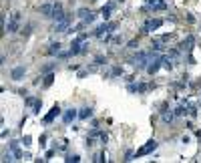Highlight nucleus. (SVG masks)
Returning <instances> with one entry per match:
<instances>
[{
    "label": "nucleus",
    "mask_w": 201,
    "mask_h": 163,
    "mask_svg": "<svg viewBox=\"0 0 201 163\" xmlns=\"http://www.w3.org/2000/svg\"><path fill=\"white\" fill-rule=\"evenodd\" d=\"M157 141L155 139H151V141H147V145H143V147L139 149V151H137V157H143V155H149V153H153L157 149Z\"/></svg>",
    "instance_id": "f257e3e1"
},
{
    "label": "nucleus",
    "mask_w": 201,
    "mask_h": 163,
    "mask_svg": "<svg viewBox=\"0 0 201 163\" xmlns=\"http://www.w3.org/2000/svg\"><path fill=\"white\" fill-rule=\"evenodd\" d=\"M161 24H163L161 18H151V20H147V22L143 24V32H153V30H157Z\"/></svg>",
    "instance_id": "f03ea898"
},
{
    "label": "nucleus",
    "mask_w": 201,
    "mask_h": 163,
    "mask_svg": "<svg viewBox=\"0 0 201 163\" xmlns=\"http://www.w3.org/2000/svg\"><path fill=\"white\" fill-rule=\"evenodd\" d=\"M18 26H20V14H18V12H14V14L10 16V20H8L6 30L8 32H16V30H18Z\"/></svg>",
    "instance_id": "7ed1b4c3"
},
{
    "label": "nucleus",
    "mask_w": 201,
    "mask_h": 163,
    "mask_svg": "<svg viewBox=\"0 0 201 163\" xmlns=\"http://www.w3.org/2000/svg\"><path fill=\"white\" fill-rule=\"evenodd\" d=\"M65 16H66V14L62 12V4H61V2H54V8H53V18L58 22V20H62Z\"/></svg>",
    "instance_id": "20e7f679"
},
{
    "label": "nucleus",
    "mask_w": 201,
    "mask_h": 163,
    "mask_svg": "<svg viewBox=\"0 0 201 163\" xmlns=\"http://www.w3.org/2000/svg\"><path fill=\"white\" fill-rule=\"evenodd\" d=\"M58 115H61V107H58V105H54L53 109L48 111V115H46V117H44V123H53L54 119L58 117Z\"/></svg>",
    "instance_id": "39448f33"
},
{
    "label": "nucleus",
    "mask_w": 201,
    "mask_h": 163,
    "mask_svg": "<svg viewBox=\"0 0 201 163\" xmlns=\"http://www.w3.org/2000/svg\"><path fill=\"white\" fill-rule=\"evenodd\" d=\"M68 24H71V16H65V18H62V20H58V22H57V26H54V30H57V32H65L66 30V28H68Z\"/></svg>",
    "instance_id": "423d86ee"
},
{
    "label": "nucleus",
    "mask_w": 201,
    "mask_h": 163,
    "mask_svg": "<svg viewBox=\"0 0 201 163\" xmlns=\"http://www.w3.org/2000/svg\"><path fill=\"white\" fill-rule=\"evenodd\" d=\"M79 16L83 18V22H87V24L95 20V14H93L91 10H87V8H80V10H79Z\"/></svg>",
    "instance_id": "0eeeda50"
},
{
    "label": "nucleus",
    "mask_w": 201,
    "mask_h": 163,
    "mask_svg": "<svg viewBox=\"0 0 201 163\" xmlns=\"http://www.w3.org/2000/svg\"><path fill=\"white\" fill-rule=\"evenodd\" d=\"M24 72H26V68H24V67H16V68H12V72H10L12 81H20V79L24 77Z\"/></svg>",
    "instance_id": "6e6552de"
},
{
    "label": "nucleus",
    "mask_w": 201,
    "mask_h": 163,
    "mask_svg": "<svg viewBox=\"0 0 201 163\" xmlns=\"http://www.w3.org/2000/svg\"><path fill=\"white\" fill-rule=\"evenodd\" d=\"M149 6L153 8V10H165L167 8V4H165V0H147Z\"/></svg>",
    "instance_id": "1a4fd4ad"
},
{
    "label": "nucleus",
    "mask_w": 201,
    "mask_h": 163,
    "mask_svg": "<svg viewBox=\"0 0 201 163\" xmlns=\"http://www.w3.org/2000/svg\"><path fill=\"white\" fill-rule=\"evenodd\" d=\"M161 63H163V57H159V58H155V61H153V65H149L147 67V72L149 75H155L157 71H159V67H161Z\"/></svg>",
    "instance_id": "9d476101"
},
{
    "label": "nucleus",
    "mask_w": 201,
    "mask_h": 163,
    "mask_svg": "<svg viewBox=\"0 0 201 163\" xmlns=\"http://www.w3.org/2000/svg\"><path fill=\"white\" fill-rule=\"evenodd\" d=\"M53 8H54V4H42V6L38 8V12H40L42 16H53Z\"/></svg>",
    "instance_id": "9b49d317"
},
{
    "label": "nucleus",
    "mask_w": 201,
    "mask_h": 163,
    "mask_svg": "<svg viewBox=\"0 0 201 163\" xmlns=\"http://www.w3.org/2000/svg\"><path fill=\"white\" fill-rule=\"evenodd\" d=\"M75 117H79V113H76L75 109H68L66 113H65V117H62V119H65V123H71V121H72V119H75Z\"/></svg>",
    "instance_id": "f8f14e48"
},
{
    "label": "nucleus",
    "mask_w": 201,
    "mask_h": 163,
    "mask_svg": "<svg viewBox=\"0 0 201 163\" xmlns=\"http://www.w3.org/2000/svg\"><path fill=\"white\" fill-rule=\"evenodd\" d=\"M46 53H48V54H61V44H58V42H53Z\"/></svg>",
    "instance_id": "ddd939ff"
},
{
    "label": "nucleus",
    "mask_w": 201,
    "mask_h": 163,
    "mask_svg": "<svg viewBox=\"0 0 201 163\" xmlns=\"http://www.w3.org/2000/svg\"><path fill=\"white\" fill-rule=\"evenodd\" d=\"M79 117H80V119H89V117H93V109H91V107H85V109H80Z\"/></svg>",
    "instance_id": "4468645a"
},
{
    "label": "nucleus",
    "mask_w": 201,
    "mask_h": 163,
    "mask_svg": "<svg viewBox=\"0 0 201 163\" xmlns=\"http://www.w3.org/2000/svg\"><path fill=\"white\" fill-rule=\"evenodd\" d=\"M113 6H115V4H113V2H109V4H107V6H105V8H103V10H101L103 18H109V14H111V10H113Z\"/></svg>",
    "instance_id": "2eb2a0df"
},
{
    "label": "nucleus",
    "mask_w": 201,
    "mask_h": 163,
    "mask_svg": "<svg viewBox=\"0 0 201 163\" xmlns=\"http://www.w3.org/2000/svg\"><path fill=\"white\" fill-rule=\"evenodd\" d=\"M173 117H175V113L171 115V113H167V111H163V121H167V123H171V121H173Z\"/></svg>",
    "instance_id": "dca6fc26"
},
{
    "label": "nucleus",
    "mask_w": 201,
    "mask_h": 163,
    "mask_svg": "<svg viewBox=\"0 0 201 163\" xmlns=\"http://www.w3.org/2000/svg\"><path fill=\"white\" fill-rule=\"evenodd\" d=\"M187 111H185V107H177L175 109V117H181V115H185Z\"/></svg>",
    "instance_id": "f3484780"
},
{
    "label": "nucleus",
    "mask_w": 201,
    "mask_h": 163,
    "mask_svg": "<svg viewBox=\"0 0 201 163\" xmlns=\"http://www.w3.org/2000/svg\"><path fill=\"white\" fill-rule=\"evenodd\" d=\"M66 161H68V163H76V161H80V157H79V155H68Z\"/></svg>",
    "instance_id": "a211bd4d"
},
{
    "label": "nucleus",
    "mask_w": 201,
    "mask_h": 163,
    "mask_svg": "<svg viewBox=\"0 0 201 163\" xmlns=\"http://www.w3.org/2000/svg\"><path fill=\"white\" fill-rule=\"evenodd\" d=\"M53 79H54L53 75H48V77H46V79H44V87H50V85H53Z\"/></svg>",
    "instance_id": "6ab92c4d"
},
{
    "label": "nucleus",
    "mask_w": 201,
    "mask_h": 163,
    "mask_svg": "<svg viewBox=\"0 0 201 163\" xmlns=\"http://www.w3.org/2000/svg\"><path fill=\"white\" fill-rule=\"evenodd\" d=\"M40 107H42V103H40V101L34 103V113H40Z\"/></svg>",
    "instance_id": "aec40b11"
},
{
    "label": "nucleus",
    "mask_w": 201,
    "mask_h": 163,
    "mask_svg": "<svg viewBox=\"0 0 201 163\" xmlns=\"http://www.w3.org/2000/svg\"><path fill=\"white\" fill-rule=\"evenodd\" d=\"M36 101H38V99H34V97H28V99H26V105H34Z\"/></svg>",
    "instance_id": "412c9836"
},
{
    "label": "nucleus",
    "mask_w": 201,
    "mask_h": 163,
    "mask_svg": "<svg viewBox=\"0 0 201 163\" xmlns=\"http://www.w3.org/2000/svg\"><path fill=\"white\" fill-rule=\"evenodd\" d=\"M22 143H24V145H30V137H28V135L22 137Z\"/></svg>",
    "instance_id": "4be33fe9"
},
{
    "label": "nucleus",
    "mask_w": 201,
    "mask_h": 163,
    "mask_svg": "<svg viewBox=\"0 0 201 163\" xmlns=\"http://www.w3.org/2000/svg\"><path fill=\"white\" fill-rule=\"evenodd\" d=\"M4 161H14V159H12L10 153H4Z\"/></svg>",
    "instance_id": "5701e85b"
},
{
    "label": "nucleus",
    "mask_w": 201,
    "mask_h": 163,
    "mask_svg": "<svg viewBox=\"0 0 201 163\" xmlns=\"http://www.w3.org/2000/svg\"><path fill=\"white\" fill-rule=\"evenodd\" d=\"M103 63H107V58H103V57H97V65H103Z\"/></svg>",
    "instance_id": "b1692460"
}]
</instances>
